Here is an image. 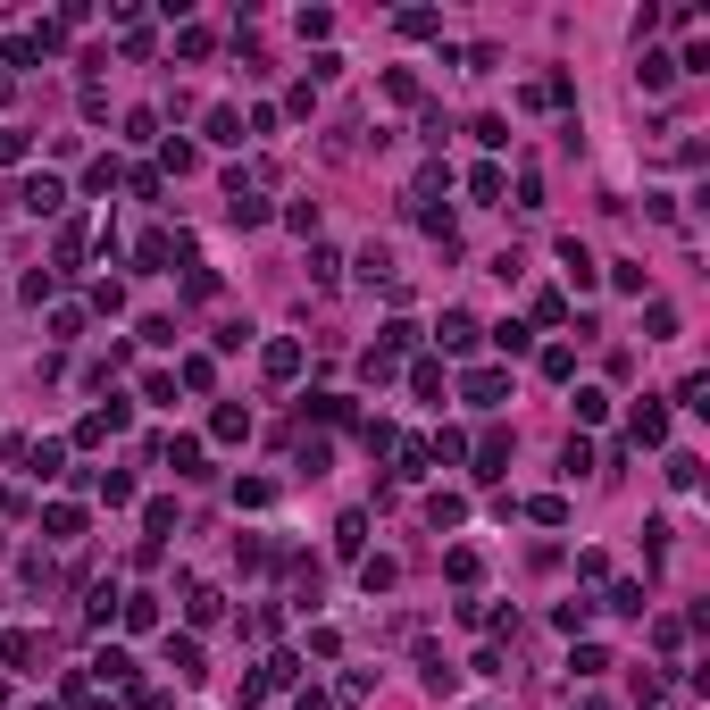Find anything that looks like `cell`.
Returning a JSON list of instances; mask_svg holds the SVG:
<instances>
[{"mask_svg":"<svg viewBox=\"0 0 710 710\" xmlns=\"http://www.w3.org/2000/svg\"><path fill=\"white\" fill-rule=\"evenodd\" d=\"M17 209H26V218H59V209H67V184H59V176H26Z\"/></svg>","mask_w":710,"mask_h":710,"instance_id":"cell-1","label":"cell"},{"mask_svg":"<svg viewBox=\"0 0 710 710\" xmlns=\"http://www.w3.org/2000/svg\"><path fill=\"white\" fill-rule=\"evenodd\" d=\"M301 360H310V351H301L293 335H276L268 351H259V368H268V385H293V376H301Z\"/></svg>","mask_w":710,"mask_h":710,"instance_id":"cell-2","label":"cell"},{"mask_svg":"<svg viewBox=\"0 0 710 710\" xmlns=\"http://www.w3.org/2000/svg\"><path fill=\"white\" fill-rule=\"evenodd\" d=\"M226 218H234V226H268V201H259V184H243V176L226 184Z\"/></svg>","mask_w":710,"mask_h":710,"instance_id":"cell-3","label":"cell"},{"mask_svg":"<svg viewBox=\"0 0 710 710\" xmlns=\"http://www.w3.org/2000/svg\"><path fill=\"white\" fill-rule=\"evenodd\" d=\"M468 401H477V410H502V401H510V376L502 368H468V385H460Z\"/></svg>","mask_w":710,"mask_h":710,"instance_id":"cell-4","label":"cell"},{"mask_svg":"<svg viewBox=\"0 0 710 710\" xmlns=\"http://www.w3.org/2000/svg\"><path fill=\"white\" fill-rule=\"evenodd\" d=\"M560 268H568V284H577V293H594V276H602V259H594V251H585V243H577V234H568V243H560Z\"/></svg>","mask_w":710,"mask_h":710,"instance_id":"cell-5","label":"cell"},{"mask_svg":"<svg viewBox=\"0 0 710 710\" xmlns=\"http://www.w3.org/2000/svg\"><path fill=\"white\" fill-rule=\"evenodd\" d=\"M184 243H176V234H142V243H134V268L142 276H168V259H176Z\"/></svg>","mask_w":710,"mask_h":710,"instance_id":"cell-6","label":"cell"},{"mask_svg":"<svg viewBox=\"0 0 710 710\" xmlns=\"http://www.w3.org/2000/svg\"><path fill=\"white\" fill-rule=\"evenodd\" d=\"M477 335H485V326L468 318V310H443V326H435V343H443V351H477Z\"/></svg>","mask_w":710,"mask_h":710,"instance_id":"cell-7","label":"cell"},{"mask_svg":"<svg viewBox=\"0 0 710 710\" xmlns=\"http://www.w3.org/2000/svg\"><path fill=\"white\" fill-rule=\"evenodd\" d=\"M168 669L184 677V685H201L209 669H201V635H168Z\"/></svg>","mask_w":710,"mask_h":710,"instance_id":"cell-8","label":"cell"},{"mask_svg":"<svg viewBox=\"0 0 710 710\" xmlns=\"http://www.w3.org/2000/svg\"><path fill=\"white\" fill-rule=\"evenodd\" d=\"M159 460H168L176 477H201V460H209V452H201V435H168V452H159Z\"/></svg>","mask_w":710,"mask_h":710,"instance_id":"cell-9","label":"cell"},{"mask_svg":"<svg viewBox=\"0 0 710 710\" xmlns=\"http://www.w3.org/2000/svg\"><path fill=\"white\" fill-rule=\"evenodd\" d=\"M42 535H51V543H76L84 535V510L76 502H51V510H42Z\"/></svg>","mask_w":710,"mask_h":710,"instance_id":"cell-10","label":"cell"},{"mask_svg":"<svg viewBox=\"0 0 710 710\" xmlns=\"http://www.w3.org/2000/svg\"><path fill=\"white\" fill-rule=\"evenodd\" d=\"M209 435H218V443H243V435H251V410H243V401H218V418H209Z\"/></svg>","mask_w":710,"mask_h":710,"instance_id":"cell-11","label":"cell"},{"mask_svg":"<svg viewBox=\"0 0 710 710\" xmlns=\"http://www.w3.org/2000/svg\"><path fill=\"white\" fill-rule=\"evenodd\" d=\"M502 468H510V435H502V426H493V435L477 443V477L493 485V477H502Z\"/></svg>","mask_w":710,"mask_h":710,"instance_id":"cell-12","label":"cell"},{"mask_svg":"<svg viewBox=\"0 0 710 710\" xmlns=\"http://www.w3.org/2000/svg\"><path fill=\"white\" fill-rule=\"evenodd\" d=\"M627 443H669V410H652V401H644V410L627 418Z\"/></svg>","mask_w":710,"mask_h":710,"instance_id":"cell-13","label":"cell"},{"mask_svg":"<svg viewBox=\"0 0 710 710\" xmlns=\"http://www.w3.org/2000/svg\"><path fill=\"white\" fill-rule=\"evenodd\" d=\"M635 84H644V92H669V84H677V59H669V51H644V67H635Z\"/></svg>","mask_w":710,"mask_h":710,"instance_id":"cell-14","label":"cell"},{"mask_svg":"<svg viewBox=\"0 0 710 710\" xmlns=\"http://www.w3.org/2000/svg\"><path fill=\"white\" fill-rule=\"evenodd\" d=\"M117 619H126L134 635H151L159 627V594H126V602H117Z\"/></svg>","mask_w":710,"mask_h":710,"instance_id":"cell-15","label":"cell"},{"mask_svg":"<svg viewBox=\"0 0 710 710\" xmlns=\"http://www.w3.org/2000/svg\"><path fill=\"white\" fill-rule=\"evenodd\" d=\"M84 677H92V685H134V660H126V652H117V644H109V652H101V660H92V669H84Z\"/></svg>","mask_w":710,"mask_h":710,"instance_id":"cell-16","label":"cell"},{"mask_svg":"<svg viewBox=\"0 0 710 710\" xmlns=\"http://www.w3.org/2000/svg\"><path fill=\"white\" fill-rule=\"evenodd\" d=\"M201 126H209V142H226V151H234V142H243V117H234L226 101H218V109H209V117H201Z\"/></svg>","mask_w":710,"mask_h":710,"instance_id":"cell-17","label":"cell"},{"mask_svg":"<svg viewBox=\"0 0 710 710\" xmlns=\"http://www.w3.org/2000/svg\"><path fill=\"white\" fill-rule=\"evenodd\" d=\"M543 376H552V385H568V376H577V351H568V343H543V360H535Z\"/></svg>","mask_w":710,"mask_h":710,"instance_id":"cell-18","label":"cell"},{"mask_svg":"<svg viewBox=\"0 0 710 710\" xmlns=\"http://www.w3.org/2000/svg\"><path fill=\"white\" fill-rule=\"evenodd\" d=\"M502 193H510V176H502V168H477V176H468V201H485V209H493Z\"/></svg>","mask_w":710,"mask_h":710,"instance_id":"cell-19","label":"cell"},{"mask_svg":"<svg viewBox=\"0 0 710 710\" xmlns=\"http://www.w3.org/2000/svg\"><path fill=\"white\" fill-rule=\"evenodd\" d=\"M226 619V594L218 585H193V627H218Z\"/></svg>","mask_w":710,"mask_h":710,"instance_id":"cell-20","label":"cell"},{"mask_svg":"<svg viewBox=\"0 0 710 710\" xmlns=\"http://www.w3.org/2000/svg\"><path fill=\"white\" fill-rule=\"evenodd\" d=\"M117 602H126V594H117V585H92V602H84V619H92V627H109V619H117Z\"/></svg>","mask_w":710,"mask_h":710,"instance_id":"cell-21","label":"cell"},{"mask_svg":"<svg viewBox=\"0 0 710 710\" xmlns=\"http://www.w3.org/2000/svg\"><path fill=\"white\" fill-rule=\"evenodd\" d=\"M393 26H401V34H410V42H426V34H443V17H435V9H401V17H393Z\"/></svg>","mask_w":710,"mask_h":710,"instance_id":"cell-22","label":"cell"},{"mask_svg":"<svg viewBox=\"0 0 710 710\" xmlns=\"http://www.w3.org/2000/svg\"><path fill=\"white\" fill-rule=\"evenodd\" d=\"M301 410H310V418H326V426H343V418H351V401H343V393H310Z\"/></svg>","mask_w":710,"mask_h":710,"instance_id":"cell-23","label":"cell"},{"mask_svg":"<svg viewBox=\"0 0 710 710\" xmlns=\"http://www.w3.org/2000/svg\"><path fill=\"white\" fill-rule=\"evenodd\" d=\"M527 518H535V527H568V502H560V493H535Z\"/></svg>","mask_w":710,"mask_h":710,"instance_id":"cell-24","label":"cell"},{"mask_svg":"<svg viewBox=\"0 0 710 710\" xmlns=\"http://www.w3.org/2000/svg\"><path fill=\"white\" fill-rule=\"evenodd\" d=\"M360 543H368V518H360V510H343V527H335V552L351 560V552H360Z\"/></svg>","mask_w":710,"mask_h":710,"instance_id":"cell-25","label":"cell"},{"mask_svg":"<svg viewBox=\"0 0 710 710\" xmlns=\"http://www.w3.org/2000/svg\"><path fill=\"white\" fill-rule=\"evenodd\" d=\"M67 710H109V702H101V685H92L84 669H76V677H67Z\"/></svg>","mask_w":710,"mask_h":710,"instance_id":"cell-26","label":"cell"},{"mask_svg":"<svg viewBox=\"0 0 710 710\" xmlns=\"http://www.w3.org/2000/svg\"><path fill=\"white\" fill-rule=\"evenodd\" d=\"M92 493H101L109 510H126V502H134V477H117V468H109V477H92Z\"/></svg>","mask_w":710,"mask_h":710,"instance_id":"cell-27","label":"cell"},{"mask_svg":"<svg viewBox=\"0 0 710 710\" xmlns=\"http://www.w3.org/2000/svg\"><path fill=\"white\" fill-rule=\"evenodd\" d=\"M577 418L602 426V418H610V393H602V385H577Z\"/></svg>","mask_w":710,"mask_h":710,"instance_id":"cell-28","label":"cell"},{"mask_svg":"<svg viewBox=\"0 0 710 710\" xmlns=\"http://www.w3.org/2000/svg\"><path fill=\"white\" fill-rule=\"evenodd\" d=\"M0 660H9V669H34V635H26V627L0 635Z\"/></svg>","mask_w":710,"mask_h":710,"instance_id":"cell-29","label":"cell"},{"mask_svg":"<svg viewBox=\"0 0 710 710\" xmlns=\"http://www.w3.org/2000/svg\"><path fill=\"white\" fill-rule=\"evenodd\" d=\"M602 610H619V619H644V585H610Z\"/></svg>","mask_w":710,"mask_h":710,"instance_id":"cell-30","label":"cell"},{"mask_svg":"<svg viewBox=\"0 0 710 710\" xmlns=\"http://www.w3.org/2000/svg\"><path fill=\"white\" fill-rule=\"evenodd\" d=\"M426 460H468V435H460V426H443V435L426 443Z\"/></svg>","mask_w":710,"mask_h":710,"instance_id":"cell-31","label":"cell"},{"mask_svg":"<svg viewBox=\"0 0 710 710\" xmlns=\"http://www.w3.org/2000/svg\"><path fill=\"white\" fill-rule=\"evenodd\" d=\"M426 468H435V460H426V443H401V468H393V477H401V485H418Z\"/></svg>","mask_w":710,"mask_h":710,"instance_id":"cell-32","label":"cell"},{"mask_svg":"<svg viewBox=\"0 0 710 710\" xmlns=\"http://www.w3.org/2000/svg\"><path fill=\"white\" fill-rule=\"evenodd\" d=\"M426 518H435V527H460L468 502H460V493H435V502H426Z\"/></svg>","mask_w":710,"mask_h":710,"instance_id":"cell-33","label":"cell"},{"mask_svg":"<svg viewBox=\"0 0 710 710\" xmlns=\"http://www.w3.org/2000/svg\"><path fill=\"white\" fill-rule=\"evenodd\" d=\"M393 577H401L393 560H360V585H368V594H393Z\"/></svg>","mask_w":710,"mask_h":710,"instance_id":"cell-34","label":"cell"},{"mask_svg":"<svg viewBox=\"0 0 710 710\" xmlns=\"http://www.w3.org/2000/svg\"><path fill=\"white\" fill-rule=\"evenodd\" d=\"M385 101H401V109H418V76H410V67H393V76H385Z\"/></svg>","mask_w":710,"mask_h":710,"instance_id":"cell-35","label":"cell"},{"mask_svg":"<svg viewBox=\"0 0 710 710\" xmlns=\"http://www.w3.org/2000/svg\"><path fill=\"white\" fill-rule=\"evenodd\" d=\"M176 385H193V393H209V385H218V368H209V360H201V351H193V360H184V368H176Z\"/></svg>","mask_w":710,"mask_h":710,"instance_id":"cell-36","label":"cell"},{"mask_svg":"<svg viewBox=\"0 0 710 710\" xmlns=\"http://www.w3.org/2000/svg\"><path fill=\"white\" fill-rule=\"evenodd\" d=\"M0 59H9V67H42V51H34V34H9V42H0Z\"/></svg>","mask_w":710,"mask_h":710,"instance_id":"cell-37","label":"cell"},{"mask_svg":"<svg viewBox=\"0 0 710 710\" xmlns=\"http://www.w3.org/2000/svg\"><path fill=\"white\" fill-rule=\"evenodd\" d=\"M360 276H368V284H393V251L368 243V251H360Z\"/></svg>","mask_w":710,"mask_h":710,"instance_id":"cell-38","label":"cell"},{"mask_svg":"<svg viewBox=\"0 0 710 710\" xmlns=\"http://www.w3.org/2000/svg\"><path fill=\"white\" fill-rule=\"evenodd\" d=\"M92 310H109V318H117V310H126V284L101 276V284H92Z\"/></svg>","mask_w":710,"mask_h":710,"instance_id":"cell-39","label":"cell"},{"mask_svg":"<svg viewBox=\"0 0 710 710\" xmlns=\"http://www.w3.org/2000/svg\"><path fill=\"white\" fill-rule=\"evenodd\" d=\"M142 401H159V410H176V376H159V368H151V376H142Z\"/></svg>","mask_w":710,"mask_h":710,"instance_id":"cell-40","label":"cell"},{"mask_svg":"<svg viewBox=\"0 0 710 710\" xmlns=\"http://www.w3.org/2000/svg\"><path fill=\"white\" fill-rule=\"evenodd\" d=\"M585 619H594V602H560V610H552V627H560V635H577Z\"/></svg>","mask_w":710,"mask_h":710,"instance_id":"cell-41","label":"cell"},{"mask_svg":"<svg viewBox=\"0 0 710 710\" xmlns=\"http://www.w3.org/2000/svg\"><path fill=\"white\" fill-rule=\"evenodd\" d=\"M677 401H685V410L702 418V410H710V376H685V385H677Z\"/></svg>","mask_w":710,"mask_h":710,"instance_id":"cell-42","label":"cell"},{"mask_svg":"<svg viewBox=\"0 0 710 710\" xmlns=\"http://www.w3.org/2000/svg\"><path fill=\"white\" fill-rule=\"evenodd\" d=\"M568 669H577V677H602V669H610V652H602V644H577V660H568Z\"/></svg>","mask_w":710,"mask_h":710,"instance_id":"cell-43","label":"cell"},{"mask_svg":"<svg viewBox=\"0 0 710 710\" xmlns=\"http://www.w3.org/2000/svg\"><path fill=\"white\" fill-rule=\"evenodd\" d=\"M410 385H418V401H435V393H443V368H435V360H418V368H410Z\"/></svg>","mask_w":710,"mask_h":710,"instance_id":"cell-44","label":"cell"},{"mask_svg":"<svg viewBox=\"0 0 710 710\" xmlns=\"http://www.w3.org/2000/svg\"><path fill=\"white\" fill-rule=\"evenodd\" d=\"M293 460H301V468L318 477V468H326V435H301V443H293Z\"/></svg>","mask_w":710,"mask_h":710,"instance_id":"cell-45","label":"cell"},{"mask_svg":"<svg viewBox=\"0 0 710 710\" xmlns=\"http://www.w3.org/2000/svg\"><path fill=\"white\" fill-rule=\"evenodd\" d=\"M535 326H568V301L560 293H535Z\"/></svg>","mask_w":710,"mask_h":710,"instance_id":"cell-46","label":"cell"},{"mask_svg":"<svg viewBox=\"0 0 710 710\" xmlns=\"http://www.w3.org/2000/svg\"><path fill=\"white\" fill-rule=\"evenodd\" d=\"M17 159H26V134H17V126H0V168H17Z\"/></svg>","mask_w":710,"mask_h":710,"instance_id":"cell-47","label":"cell"},{"mask_svg":"<svg viewBox=\"0 0 710 710\" xmlns=\"http://www.w3.org/2000/svg\"><path fill=\"white\" fill-rule=\"evenodd\" d=\"M293 710H326V694H318V685H301V694H293Z\"/></svg>","mask_w":710,"mask_h":710,"instance_id":"cell-48","label":"cell"},{"mask_svg":"<svg viewBox=\"0 0 710 710\" xmlns=\"http://www.w3.org/2000/svg\"><path fill=\"white\" fill-rule=\"evenodd\" d=\"M0 702H9V677H0Z\"/></svg>","mask_w":710,"mask_h":710,"instance_id":"cell-49","label":"cell"},{"mask_svg":"<svg viewBox=\"0 0 710 710\" xmlns=\"http://www.w3.org/2000/svg\"><path fill=\"white\" fill-rule=\"evenodd\" d=\"M577 710H602V702H577Z\"/></svg>","mask_w":710,"mask_h":710,"instance_id":"cell-50","label":"cell"},{"mask_svg":"<svg viewBox=\"0 0 710 710\" xmlns=\"http://www.w3.org/2000/svg\"><path fill=\"white\" fill-rule=\"evenodd\" d=\"M42 710H51V702H42Z\"/></svg>","mask_w":710,"mask_h":710,"instance_id":"cell-51","label":"cell"}]
</instances>
